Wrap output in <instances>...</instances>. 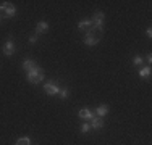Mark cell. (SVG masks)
Instances as JSON below:
<instances>
[{"label":"cell","mask_w":152,"mask_h":145,"mask_svg":"<svg viewBox=\"0 0 152 145\" xmlns=\"http://www.w3.org/2000/svg\"><path fill=\"white\" fill-rule=\"evenodd\" d=\"M91 23H92V32L96 31L97 34L102 37L104 34V23H105V14L104 12H96L94 16L91 18Z\"/></svg>","instance_id":"6da1fadb"},{"label":"cell","mask_w":152,"mask_h":145,"mask_svg":"<svg viewBox=\"0 0 152 145\" xmlns=\"http://www.w3.org/2000/svg\"><path fill=\"white\" fill-rule=\"evenodd\" d=\"M26 78H28V81H29L31 84L37 86V84H41V82L44 81V70H42L41 66H36L34 70L26 72Z\"/></svg>","instance_id":"7a4b0ae2"},{"label":"cell","mask_w":152,"mask_h":145,"mask_svg":"<svg viewBox=\"0 0 152 145\" xmlns=\"http://www.w3.org/2000/svg\"><path fill=\"white\" fill-rule=\"evenodd\" d=\"M0 14H2V18H8L10 20L16 14V7L10 2H2L0 3Z\"/></svg>","instance_id":"3957f363"},{"label":"cell","mask_w":152,"mask_h":145,"mask_svg":"<svg viewBox=\"0 0 152 145\" xmlns=\"http://www.w3.org/2000/svg\"><path fill=\"white\" fill-rule=\"evenodd\" d=\"M15 50H16V47H15V42H13V37L10 36V37L7 39V42L3 44V47H2V52H3V55H5V57H12L13 53H15Z\"/></svg>","instance_id":"277c9868"},{"label":"cell","mask_w":152,"mask_h":145,"mask_svg":"<svg viewBox=\"0 0 152 145\" xmlns=\"http://www.w3.org/2000/svg\"><path fill=\"white\" fill-rule=\"evenodd\" d=\"M99 41H100V36L94 34L92 31L84 34V45H88V47H96L99 44Z\"/></svg>","instance_id":"5b68a950"},{"label":"cell","mask_w":152,"mask_h":145,"mask_svg":"<svg viewBox=\"0 0 152 145\" xmlns=\"http://www.w3.org/2000/svg\"><path fill=\"white\" fill-rule=\"evenodd\" d=\"M44 92L49 97H55V95H58L60 87L57 84H53V82H47V84H44Z\"/></svg>","instance_id":"8992f818"},{"label":"cell","mask_w":152,"mask_h":145,"mask_svg":"<svg viewBox=\"0 0 152 145\" xmlns=\"http://www.w3.org/2000/svg\"><path fill=\"white\" fill-rule=\"evenodd\" d=\"M79 119H83V121H91V119L96 118V113H94V110H89V108H83V110H79Z\"/></svg>","instance_id":"52a82bcc"},{"label":"cell","mask_w":152,"mask_h":145,"mask_svg":"<svg viewBox=\"0 0 152 145\" xmlns=\"http://www.w3.org/2000/svg\"><path fill=\"white\" fill-rule=\"evenodd\" d=\"M78 29L79 31H83L86 34V32H89V31H92V23H91V20H81L78 23Z\"/></svg>","instance_id":"ba28073f"},{"label":"cell","mask_w":152,"mask_h":145,"mask_svg":"<svg viewBox=\"0 0 152 145\" xmlns=\"http://www.w3.org/2000/svg\"><path fill=\"white\" fill-rule=\"evenodd\" d=\"M108 111H110V108H108V105H99V107L94 110V113H96V116H99V118H105V116L108 115Z\"/></svg>","instance_id":"9c48e42d"},{"label":"cell","mask_w":152,"mask_h":145,"mask_svg":"<svg viewBox=\"0 0 152 145\" xmlns=\"http://www.w3.org/2000/svg\"><path fill=\"white\" fill-rule=\"evenodd\" d=\"M47 31H49V23H47V21H39V23L36 24V34L37 36L45 34Z\"/></svg>","instance_id":"30bf717a"},{"label":"cell","mask_w":152,"mask_h":145,"mask_svg":"<svg viewBox=\"0 0 152 145\" xmlns=\"http://www.w3.org/2000/svg\"><path fill=\"white\" fill-rule=\"evenodd\" d=\"M89 124H91V129L99 130V129L104 128V118H99V116H96L94 119H91V121H89Z\"/></svg>","instance_id":"8fae6325"},{"label":"cell","mask_w":152,"mask_h":145,"mask_svg":"<svg viewBox=\"0 0 152 145\" xmlns=\"http://www.w3.org/2000/svg\"><path fill=\"white\" fill-rule=\"evenodd\" d=\"M21 66H23V70H24V71L28 72V71L34 70V68L37 66V63H36L34 60H24V61H23V65H21Z\"/></svg>","instance_id":"7c38bea8"},{"label":"cell","mask_w":152,"mask_h":145,"mask_svg":"<svg viewBox=\"0 0 152 145\" xmlns=\"http://www.w3.org/2000/svg\"><path fill=\"white\" fill-rule=\"evenodd\" d=\"M137 74H139V78H142V79H151V66H142Z\"/></svg>","instance_id":"4fadbf2b"},{"label":"cell","mask_w":152,"mask_h":145,"mask_svg":"<svg viewBox=\"0 0 152 145\" xmlns=\"http://www.w3.org/2000/svg\"><path fill=\"white\" fill-rule=\"evenodd\" d=\"M58 97L61 100H66L68 97H70V90L68 89H60V92H58Z\"/></svg>","instance_id":"5bb4252c"},{"label":"cell","mask_w":152,"mask_h":145,"mask_svg":"<svg viewBox=\"0 0 152 145\" xmlns=\"http://www.w3.org/2000/svg\"><path fill=\"white\" fill-rule=\"evenodd\" d=\"M89 130H91V124H89V121H84L81 124V134H88Z\"/></svg>","instance_id":"9a60e30c"},{"label":"cell","mask_w":152,"mask_h":145,"mask_svg":"<svg viewBox=\"0 0 152 145\" xmlns=\"http://www.w3.org/2000/svg\"><path fill=\"white\" fill-rule=\"evenodd\" d=\"M16 145H31V139L29 137H21L16 140Z\"/></svg>","instance_id":"2e32d148"},{"label":"cell","mask_w":152,"mask_h":145,"mask_svg":"<svg viewBox=\"0 0 152 145\" xmlns=\"http://www.w3.org/2000/svg\"><path fill=\"white\" fill-rule=\"evenodd\" d=\"M133 65H134V66H142V57L134 55V58H133Z\"/></svg>","instance_id":"e0dca14e"},{"label":"cell","mask_w":152,"mask_h":145,"mask_svg":"<svg viewBox=\"0 0 152 145\" xmlns=\"http://www.w3.org/2000/svg\"><path fill=\"white\" fill-rule=\"evenodd\" d=\"M37 39H39V36H37V34L31 36V37H29V44H31V45H34V44L37 42Z\"/></svg>","instance_id":"ac0fdd59"},{"label":"cell","mask_w":152,"mask_h":145,"mask_svg":"<svg viewBox=\"0 0 152 145\" xmlns=\"http://www.w3.org/2000/svg\"><path fill=\"white\" fill-rule=\"evenodd\" d=\"M146 61H147V63H152V55H151V53H147V55H146Z\"/></svg>","instance_id":"d6986e66"},{"label":"cell","mask_w":152,"mask_h":145,"mask_svg":"<svg viewBox=\"0 0 152 145\" xmlns=\"http://www.w3.org/2000/svg\"><path fill=\"white\" fill-rule=\"evenodd\" d=\"M146 34H147V37H152V28H147L146 29Z\"/></svg>","instance_id":"ffe728a7"},{"label":"cell","mask_w":152,"mask_h":145,"mask_svg":"<svg viewBox=\"0 0 152 145\" xmlns=\"http://www.w3.org/2000/svg\"><path fill=\"white\" fill-rule=\"evenodd\" d=\"M2 21H3V18H2V16H0V24H2Z\"/></svg>","instance_id":"44dd1931"}]
</instances>
